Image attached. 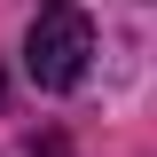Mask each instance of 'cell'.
I'll list each match as a JSON object with an SVG mask.
<instances>
[{"label":"cell","instance_id":"obj_2","mask_svg":"<svg viewBox=\"0 0 157 157\" xmlns=\"http://www.w3.org/2000/svg\"><path fill=\"white\" fill-rule=\"evenodd\" d=\"M47 8H63V0H47Z\"/></svg>","mask_w":157,"mask_h":157},{"label":"cell","instance_id":"obj_1","mask_svg":"<svg viewBox=\"0 0 157 157\" xmlns=\"http://www.w3.org/2000/svg\"><path fill=\"white\" fill-rule=\"evenodd\" d=\"M86 63H94V24L78 16L71 0H63V8H47V16L32 24V39H24V71H32V86L71 94L78 78H86Z\"/></svg>","mask_w":157,"mask_h":157}]
</instances>
